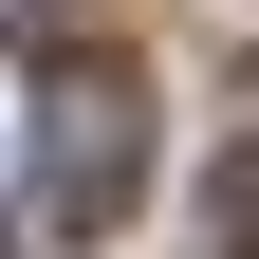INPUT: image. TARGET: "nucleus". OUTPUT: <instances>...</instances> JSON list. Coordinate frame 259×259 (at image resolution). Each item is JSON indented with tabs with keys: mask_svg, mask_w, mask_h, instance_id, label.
<instances>
[{
	"mask_svg": "<svg viewBox=\"0 0 259 259\" xmlns=\"http://www.w3.org/2000/svg\"><path fill=\"white\" fill-rule=\"evenodd\" d=\"M130 185H148V93L93 56V74H56V111H37V204H56V241H111Z\"/></svg>",
	"mask_w": 259,
	"mask_h": 259,
	"instance_id": "nucleus-1",
	"label": "nucleus"
},
{
	"mask_svg": "<svg viewBox=\"0 0 259 259\" xmlns=\"http://www.w3.org/2000/svg\"><path fill=\"white\" fill-rule=\"evenodd\" d=\"M204 222H222V241H259V111L222 130V167H204Z\"/></svg>",
	"mask_w": 259,
	"mask_h": 259,
	"instance_id": "nucleus-2",
	"label": "nucleus"
}]
</instances>
